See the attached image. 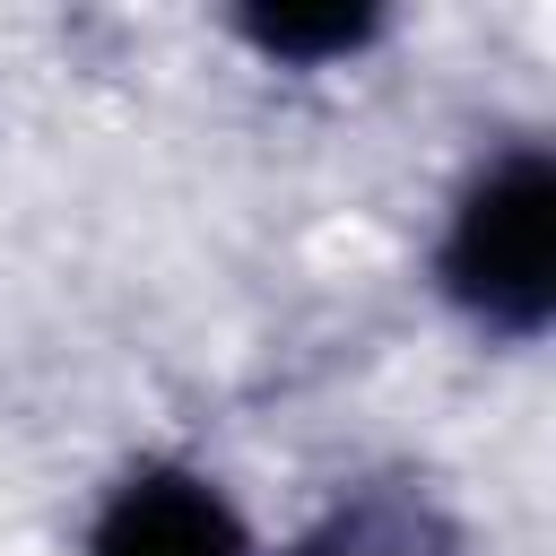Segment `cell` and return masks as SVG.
<instances>
[{"label": "cell", "mask_w": 556, "mask_h": 556, "mask_svg": "<svg viewBox=\"0 0 556 556\" xmlns=\"http://www.w3.org/2000/svg\"><path fill=\"white\" fill-rule=\"evenodd\" d=\"M434 287L443 304L504 348L547 339L556 321V165L539 139H504L495 156L469 165L452 191L443 243H434Z\"/></svg>", "instance_id": "6da1fadb"}, {"label": "cell", "mask_w": 556, "mask_h": 556, "mask_svg": "<svg viewBox=\"0 0 556 556\" xmlns=\"http://www.w3.org/2000/svg\"><path fill=\"white\" fill-rule=\"evenodd\" d=\"M374 35H382L374 9H321V17L278 9V17H243V43H252L261 61H304V70H321V61H356Z\"/></svg>", "instance_id": "277c9868"}, {"label": "cell", "mask_w": 556, "mask_h": 556, "mask_svg": "<svg viewBox=\"0 0 556 556\" xmlns=\"http://www.w3.org/2000/svg\"><path fill=\"white\" fill-rule=\"evenodd\" d=\"M287 556H469V547H460V521L443 513V495L426 478H365Z\"/></svg>", "instance_id": "3957f363"}, {"label": "cell", "mask_w": 556, "mask_h": 556, "mask_svg": "<svg viewBox=\"0 0 556 556\" xmlns=\"http://www.w3.org/2000/svg\"><path fill=\"white\" fill-rule=\"evenodd\" d=\"M87 556H261V547L208 469L139 460L104 486V504L87 521Z\"/></svg>", "instance_id": "7a4b0ae2"}]
</instances>
